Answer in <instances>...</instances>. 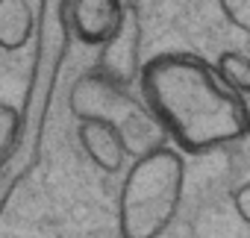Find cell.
I'll return each mask as SVG.
<instances>
[{"label":"cell","mask_w":250,"mask_h":238,"mask_svg":"<svg viewBox=\"0 0 250 238\" xmlns=\"http://www.w3.org/2000/svg\"><path fill=\"white\" fill-rule=\"evenodd\" d=\"M136 88L183 153H212L247 139V97L232 91L215 65L194 53L147 59Z\"/></svg>","instance_id":"cell-1"},{"label":"cell","mask_w":250,"mask_h":238,"mask_svg":"<svg viewBox=\"0 0 250 238\" xmlns=\"http://www.w3.org/2000/svg\"><path fill=\"white\" fill-rule=\"evenodd\" d=\"M33 62L24 88V103L18 109V130L9 153L0 159V218H3L12 194L36 174L44 153V133L50 109L65 68L71 36L62 18V0H39L36 33H33Z\"/></svg>","instance_id":"cell-2"},{"label":"cell","mask_w":250,"mask_h":238,"mask_svg":"<svg viewBox=\"0 0 250 238\" xmlns=\"http://www.w3.org/2000/svg\"><path fill=\"white\" fill-rule=\"evenodd\" d=\"M186 191L183 153L162 144L133 159L118 191L121 238H162L174 223Z\"/></svg>","instance_id":"cell-3"},{"label":"cell","mask_w":250,"mask_h":238,"mask_svg":"<svg viewBox=\"0 0 250 238\" xmlns=\"http://www.w3.org/2000/svg\"><path fill=\"white\" fill-rule=\"evenodd\" d=\"M68 106L77 121L91 118V121L109 124L121 136L124 147H127V156H133V159L142 153H150L168 141L162 124L147 109V103L142 100L136 85L115 82V79L103 77L100 71L83 74L74 82V88L68 94Z\"/></svg>","instance_id":"cell-4"},{"label":"cell","mask_w":250,"mask_h":238,"mask_svg":"<svg viewBox=\"0 0 250 238\" xmlns=\"http://www.w3.org/2000/svg\"><path fill=\"white\" fill-rule=\"evenodd\" d=\"M97 56V68L103 77L124 82V85H136L139 74H142V18L136 6H124V18L121 27L115 30V36L109 41H103Z\"/></svg>","instance_id":"cell-5"},{"label":"cell","mask_w":250,"mask_h":238,"mask_svg":"<svg viewBox=\"0 0 250 238\" xmlns=\"http://www.w3.org/2000/svg\"><path fill=\"white\" fill-rule=\"evenodd\" d=\"M124 6V0H62V18L71 41L100 47L121 27Z\"/></svg>","instance_id":"cell-6"},{"label":"cell","mask_w":250,"mask_h":238,"mask_svg":"<svg viewBox=\"0 0 250 238\" xmlns=\"http://www.w3.org/2000/svg\"><path fill=\"white\" fill-rule=\"evenodd\" d=\"M77 141L85 150V156L103 171V174H118L127 165V147H124L121 136L103 124V121H91V118H83L77 124Z\"/></svg>","instance_id":"cell-7"},{"label":"cell","mask_w":250,"mask_h":238,"mask_svg":"<svg viewBox=\"0 0 250 238\" xmlns=\"http://www.w3.org/2000/svg\"><path fill=\"white\" fill-rule=\"evenodd\" d=\"M36 33V9L30 0H0V47L24 50Z\"/></svg>","instance_id":"cell-8"},{"label":"cell","mask_w":250,"mask_h":238,"mask_svg":"<svg viewBox=\"0 0 250 238\" xmlns=\"http://www.w3.org/2000/svg\"><path fill=\"white\" fill-rule=\"evenodd\" d=\"M215 71L232 91H238L244 97L250 94V59H247V53H241V50L221 53V59L215 62Z\"/></svg>","instance_id":"cell-9"},{"label":"cell","mask_w":250,"mask_h":238,"mask_svg":"<svg viewBox=\"0 0 250 238\" xmlns=\"http://www.w3.org/2000/svg\"><path fill=\"white\" fill-rule=\"evenodd\" d=\"M221 15L241 33H250V0H218Z\"/></svg>","instance_id":"cell-10"},{"label":"cell","mask_w":250,"mask_h":238,"mask_svg":"<svg viewBox=\"0 0 250 238\" xmlns=\"http://www.w3.org/2000/svg\"><path fill=\"white\" fill-rule=\"evenodd\" d=\"M15 130H18V109L9 103H0V159L9 153Z\"/></svg>","instance_id":"cell-11"},{"label":"cell","mask_w":250,"mask_h":238,"mask_svg":"<svg viewBox=\"0 0 250 238\" xmlns=\"http://www.w3.org/2000/svg\"><path fill=\"white\" fill-rule=\"evenodd\" d=\"M232 203H235L238 220H241V223H250V182H241V185L232 191Z\"/></svg>","instance_id":"cell-12"}]
</instances>
